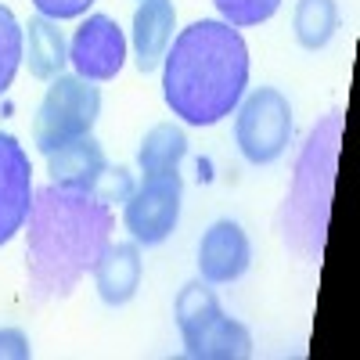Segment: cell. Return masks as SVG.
Returning a JSON list of instances; mask_svg holds the SVG:
<instances>
[{"mask_svg": "<svg viewBox=\"0 0 360 360\" xmlns=\"http://www.w3.org/2000/svg\"><path fill=\"white\" fill-rule=\"evenodd\" d=\"M33 205V166L18 137L0 134V245L25 227Z\"/></svg>", "mask_w": 360, "mask_h": 360, "instance_id": "obj_8", "label": "cell"}, {"mask_svg": "<svg viewBox=\"0 0 360 360\" xmlns=\"http://www.w3.org/2000/svg\"><path fill=\"white\" fill-rule=\"evenodd\" d=\"M252 245L238 220H217L198 242V270L209 285H231L249 270Z\"/></svg>", "mask_w": 360, "mask_h": 360, "instance_id": "obj_9", "label": "cell"}, {"mask_svg": "<svg viewBox=\"0 0 360 360\" xmlns=\"http://www.w3.org/2000/svg\"><path fill=\"white\" fill-rule=\"evenodd\" d=\"M134 191H137V184H134V173L127 166H105V173L98 176V184L90 195L112 209V205H123Z\"/></svg>", "mask_w": 360, "mask_h": 360, "instance_id": "obj_19", "label": "cell"}, {"mask_svg": "<svg viewBox=\"0 0 360 360\" xmlns=\"http://www.w3.org/2000/svg\"><path fill=\"white\" fill-rule=\"evenodd\" d=\"M184 339V353L191 360H242L252 353V335L245 324L231 321L224 310L202 321L195 332L180 335Z\"/></svg>", "mask_w": 360, "mask_h": 360, "instance_id": "obj_12", "label": "cell"}, {"mask_svg": "<svg viewBox=\"0 0 360 360\" xmlns=\"http://www.w3.org/2000/svg\"><path fill=\"white\" fill-rule=\"evenodd\" d=\"M101 115V90L83 76H58L51 79L47 94L33 119V144L40 155H51L76 137H86Z\"/></svg>", "mask_w": 360, "mask_h": 360, "instance_id": "obj_4", "label": "cell"}, {"mask_svg": "<svg viewBox=\"0 0 360 360\" xmlns=\"http://www.w3.org/2000/svg\"><path fill=\"white\" fill-rule=\"evenodd\" d=\"M184 155H188L184 130L176 123H155L137 148V166L144 176H166V173H176Z\"/></svg>", "mask_w": 360, "mask_h": 360, "instance_id": "obj_15", "label": "cell"}, {"mask_svg": "<svg viewBox=\"0 0 360 360\" xmlns=\"http://www.w3.org/2000/svg\"><path fill=\"white\" fill-rule=\"evenodd\" d=\"M22 62L37 79H58L69 65V40L54 18H29L22 25Z\"/></svg>", "mask_w": 360, "mask_h": 360, "instance_id": "obj_14", "label": "cell"}, {"mask_svg": "<svg viewBox=\"0 0 360 360\" xmlns=\"http://www.w3.org/2000/svg\"><path fill=\"white\" fill-rule=\"evenodd\" d=\"M339 127L342 119L332 112L310 134L303 155H299L292 191L285 198V242L307 259H317L324 249L328 205H332V180H335V152H339Z\"/></svg>", "mask_w": 360, "mask_h": 360, "instance_id": "obj_3", "label": "cell"}, {"mask_svg": "<svg viewBox=\"0 0 360 360\" xmlns=\"http://www.w3.org/2000/svg\"><path fill=\"white\" fill-rule=\"evenodd\" d=\"M180 173L144 176V184L123 202V224L137 245H162L180 220Z\"/></svg>", "mask_w": 360, "mask_h": 360, "instance_id": "obj_6", "label": "cell"}, {"mask_svg": "<svg viewBox=\"0 0 360 360\" xmlns=\"http://www.w3.org/2000/svg\"><path fill=\"white\" fill-rule=\"evenodd\" d=\"M292 29H295V40L307 51L328 47V40H332L335 29H339L335 0H299L295 15H292Z\"/></svg>", "mask_w": 360, "mask_h": 360, "instance_id": "obj_16", "label": "cell"}, {"mask_svg": "<svg viewBox=\"0 0 360 360\" xmlns=\"http://www.w3.org/2000/svg\"><path fill=\"white\" fill-rule=\"evenodd\" d=\"M69 62L76 76L90 83H108L127 62V37L108 15H90L69 40Z\"/></svg>", "mask_w": 360, "mask_h": 360, "instance_id": "obj_7", "label": "cell"}, {"mask_svg": "<svg viewBox=\"0 0 360 360\" xmlns=\"http://www.w3.org/2000/svg\"><path fill=\"white\" fill-rule=\"evenodd\" d=\"M249 86V47L234 25L198 18L162 58V98L188 127H217Z\"/></svg>", "mask_w": 360, "mask_h": 360, "instance_id": "obj_1", "label": "cell"}, {"mask_svg": "<svg viewBox=\"0 0 360 360\" xmlns=\"http://www.w3.org/2000/svg\"><path fill=\"white\" fill-rule=\"evenodd\" d=\"M33 346L18 328H0V360H29Z\"/></svg>", "mask_w": 360, "mask_h": 360, "instance_id": "obj_21", "label": "cell"}, {"mask_svg": "<svg viewBox=\"0 0 360 360\" xmlns=\"http://www.w3.org/2000/svg\"><path fill=\"white\" fill-rule=\"evenodd\" d=\"M238 123L234 141L252 166H270L285 155L292 141V105L281 90L256 86L245 101H238Z\"/></svg>", "mask_w": 360, "mask_h": 360, "instance_id": "obj_5", "label": "cell"}, {"mask_svg": "<svg viewBox=\"0 0 360 360\" xmlns=\"http://www.w3.org/2000/svg\"><path fill=\"white\" fill-rule=\"evenodd\" d=\"M37 11L44 18H54V22H65V18H79L94 0H33Z\"/></svg>", "mask_w": 360, "mask_h": 360, "instance_id": "obj_20", "label": "cell"}, {"mask_svg": "<svg viewBox=\"0 0 360 360\" xmlns=\"http://www.w3.org/2000/svg\"><path fill=\"white\" fill-rule=\"evenodd\" d=\"M173 0H141V8L134 11V65L144 76L162 69V58L173 44Z\"/></svg>", "mask_w": 360, "mask_h": 360, "instance_id": "obj_11", "label": "cell"}, {"mask_svg": "<svg viewBox=\"0 0 360 360\" xmlns=\"http://www.w3.org/2000/svg\"><path fill=\"white\" fill-rule=\"evenodd\" d=\"M220 22L234 25V29H245V25H259L266 18H274L281 0H213Z\"/></svg>", "mask_w": 360, "mask_h": 360, "instance_id": "obj_18", "label": "cell"}, {"mask_svg": "<svg viewBox=\"0 0 360 360\" xmlns=\"http://www.w3.org/2000/svg\"><path fill=\"white\" fill-rule=\"evenodd\" d=\"M94 285L101 303L108 307H123L137 295L141 285V249L137 242H108V249L101 252V259L94 263Z\"/></svg>", "mask_w": 360, "mask_h": 360, "instance_id": "obj_13", "label": "cell"}, {"mask_svg": "<svg viewBox=\"0 0 360 360\" xmlns=\"http://www.w3.org/2000/svg\"><path fill=\"white\" fill-rule=\"evenodd\" d=\"M18 65H22V25L11 8L0 4V98L8 94Z\"/></svg>", "mask_w": 360, "mask_h": 360, "instance_id": "obj_17", "label": "cell"}, {"mask_svg": "<svg viewBox=\"0 0 360 360\" xmlns=\"http://www.w3.org/2000/svg\"><path fill=\"white\" fill-rule=\"evenodd\" d=\"M29 288L33 299H65L94 270L112 238V209L94 195L40 188L29 205Z\"/></svg>", "mask_w": 360, "mask_h": 360, "instance_id": "obj_2", "label": "cell"}, {"mask_svg": "<svg viewBox=\"0 0 360 360\" xmlns=\"http://www.w3.org/2000/svg\"><path fill=\"white\" fill-rule=\"evenodd\" d=\"M108 159H105V148L94 141V137H76L62 148H54L47 155V176L54 188L62 191H79V195H90L98 184V176L105 173Z\"/></svg>", "mask_w": 360, "mask_h": 360, "instance_id": "obj_10", "label": "cell"}]
</instances>
